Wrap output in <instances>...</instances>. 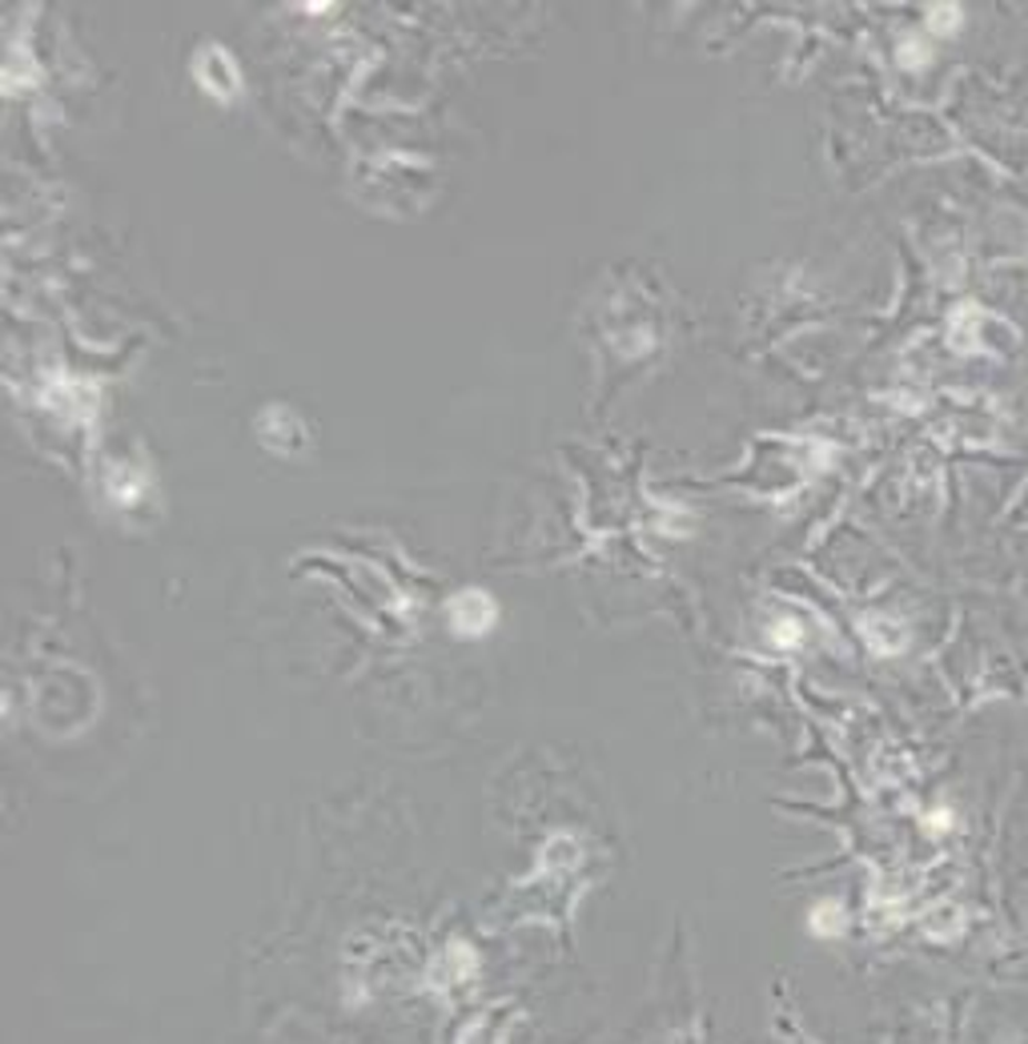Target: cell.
I'll return each instance as SVG.
<instances>
[{"instance_id":"cell-1","label":"cell","mask_w":1028,"mask_h":1044,"mask_svg":"<svg viewBox=\"0 0 1028 1044\" xmlns=\"http://www.w3.org/2000/svg\"><path fill=\"white\" fill-rule=\"evenodd\" d=\"M953 24H960V9H936L933 29H953Z\"/></svg>"}]
</instances>
